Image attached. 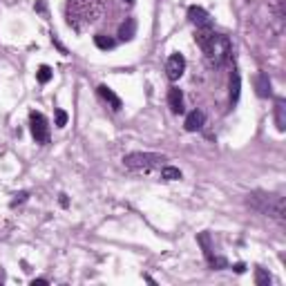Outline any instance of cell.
<instances>
[{
  "mask_svg": "<svg viewBox=\"0 0 286 286\" xmlns=\"http://www.w3.org/2000/svg\"><path fill=\"white\" fill-rule=\"evenodd\" d=\"M195 41H197V45L206 56V60H208L212 67H224L231 60L233 43H231V38L224 36V34H217L212 29H197Z\"/></svg>",
  "mask_w": 286,
  "mask_h": 286,
  "instance_id": "obj_1",
  "label": "cell"
},
{
  "mask_svg": "<svg viewBox=\"0 0 286 286\" xmlns=\"http://www.w3.org/2000/svg\"><path fill=\"white\" fill-rule=\"evenodd\" d=\"M105 9V0H67L65 18L74 31H85L101 18Z\"/></svg>",
  "mask_w": 286,
  "mask_h": 286,
  "instance_id": "obj_2",
  "label": "cell"
},
{
  "mask_svg": "<svg viewBox=\"0 0 286 286\" xmlns=\"http://www.w3.org/2000/svg\"><path fill=\"white\" fill-rule=\"evenodd\" d=\"M248 206L262 215H271L275 217L277 221H284V197H277V195H268V193H257L248 195Z\"/></svg>",
  "mask_w": 286,
  "mask_h": 286,
  "instance_id": "obj_3",
  "label": "cell"
},
{
  "mask_svg": "<svg viewBox=\"0 0 286 286\" xmlns=\"http://www.w3.org/2000/svg\"><path fill=\"white\" fill-rule=\"evenodd\" d=\"M166 161L164 154H154V152H130L123 156V164L128 170L134 172H150L152 168H161Z\"/></svg>",
  "mask_w": 286,
  "mask_h": 286,
  "instance_id": "obj_4",
  "label": "cell"
},
{
  "mask_svg": "<svg viewBox=\"0 0 286 286\" xmlns=\"http://www.w3.org/2000/svg\"><path fill=\"white\" fill-rule=\"evenodd\" d=\"M29 130L36 143H47L49 141V123L45 119L43 112H31L29 114Z\"/></svg>",
  "mask_w": 286,
  "mask_h": 286,
  "instance_id": "obj_5",
  "label": "cell"
},
{
  "mask_svg": "<svg viewBox=\"0 0 286 286\" xmlns=\"http://www.w3.org/2000/svg\"><path fill=\"white\" fill-rule=\"evenodd\" d=\"M183 72H186V58H183V54H170V58H168V63H166V74L168 78H170L172 83L179 81V78L183 76Z\"/></svg>",
  "mask_w": 286,
  "mask_h": 286,
  "instance_id": "obj_6",
  "label": "cell"
},
{
  "mask_svg": "<svg viewBox=\"0 0 286 286\" xmlns=\"http://www.w3.org/2000/svg\"><path fill=\"white\" fill-rule=\"evenodd\" d=\"M188 18L197 29H212V20H210L208 11H206L204 7H199V5L188 7Z\"/></svg>",
  "mask_w": 286,
  "mask_h": 286,
  "instance_id": "obj_7",
  "label": "cell"
},
{
  "mask_svg": "<svg viewBox=\"0 0 286 286\" xmlns=\"http://www.w3.org/2000/svg\"><path fill=\"white\" fill-rule=\"evenodd\" d=\"M204 123H206V114L201 110H193L190 114L186 116V121H183V128H186L188 132H197L204 128Z\"/></svg>",
  "mask_w": 286,
  "mask_h": 286,
  "instance_id": "obj_8",
  "label": "cell"
},
{
  "mask_svg": "<svg viewBox=\"0 0 286 286\" xmlns=\"http://www.w3.org/2000/svg\"><path fill=\"white\" fill-rule=\"evenodd\" d=\"M255 89H257V97L268 99L273 94V85H271V78H268L266 72H260L255 76Z\"/></svg>",
  "mask_w": 286,
  "mask_h": 286,
  "instance_id": "obj_9",
  "label": "cell"
},
{
  "mask_svg": "<svg viewBox=\"0 0 286 286\" xmlns=\"http://www.w3.org/2000/svg\"><path fill=\"white\" fill-rule=\"evenodd\" d=\"M97 92H99V97L105 101V103H110V108L114 110V112H119L121 108H123V103H121V99L116 97L114 92H112V89L108 87V85H99L97 87Z\"/></svg>",
  "mask_w": 286,
  "mask_h": 286,
  "instance_id": "obj_10",
  "label": "cell"
},
{
  "mask_svg": "<svg viewBox=\"0 0 286 286\" xmlns=\"http://www.w3.org/2000/svg\"><path fill=\"white\" fill-rule=\"evenodd\" d=\"M168 108H170L175 114H181L183 112V94L179 87H170L168 89Z\"/></svg>",
  "mask_w": 286,
  "mask_h": 286,
  "instance_id": "obj_11",
  "label": "cell"
},
{
  "mask_svg": "<svg viewBox=\"0 0 286 286\" xmlns=\"http://www.w3.org/2000/svg\"><path fill=\"white\" fill-rule=\"evenodd\" d=\"M134 36H137V20H134V18H125L121 22V27H119V41L128 43V41H132Z\"/></svg>",
  "mask_w": 286,
  "mask_h": 286,
  "instance_id": "obj_12",
  "label": "cell"
},
{
  "mask_svg": "<svg viewBox=\"0 0 286 286\" xmlns=\"http://www.w3.org/2000/svg\"><path fill=\"white\" fill-rule=\"evenodd\" d=\"M239 92H242V78H239L237 70H233V74H231V105H235L239 101Z\"/></svg>",
  "mask_w": 286,
  "mask_h": 286,
  "instance_id": "obj_13",
  "label": "cell"
},
{
  "mask_svg": "<svg viewBox=\"0 0 286 286\" xmlns=\"http://www.w3.org/2000/svg\"><path fill=\"white\" fill-rule=\"evenodd\" d=\"M275 125L279 132L286 130V108H284V101H277L275 103Z\"/></svg>",
  "mask_w": 286,
  "mask_h": 286,
  "instance_id": "obj_14",
  "label": "cell"
},
{
  "mask_svg": "<svg viewBox=\"0 0 286 286\" xmlns=\"http://www.w3.org/2000/svg\"><path fill=\"white\" fill-rule=\"evenodd\" d=\"M183 175L181 170L175 166H161V179H166V181H179Z\"/></svg>",
  "mask_w": 286,
  "mask_h": 286,
  "instance_id": "obj_15",
  "label": "cell"
},
{
  "mask_svg": "<svg viewBox=\"0 0 286 286\" xmlns=\"http://www.w3.org/2000/svg\"><path fill=\"white\" fill-rule=\"evenodd\" d=\"M94 45H97L99 49H112L116 45V41L110 36H105V34H97V36H94Z\"/></svg>",
  "mask_w": 286,
  "mask_h": 286,
  "instance_id": "obj_16",
  "label": "cell"
},
{
  "mask_svg": "<svg viewBox=\"0 0 286 286\" xmlns=\"http://www.w3.org/2000/svg\"><path fill=\"white\" fill-rule=\"evenodd\" d=\"M52 76H54V72H52V67L49 65H41L38 67V72H36V78H38V83H49L52 81Z\"/></svg>",
  "mask_w": 286,
  "mask_h": 286,
  "instance_id": "obj_17",
  "label": "cell"
},
{
  "mask_svg": "<svg viewBox=\"0 0 286 286\" xmlns=\"http://www.w3.org/2000/svg\"><path fill=\"white\" fill-rule=\"evenodd\" d=\"M255 284L257 286H268L271 284V275H268L264 268H255Z\"/></svg>",
  "mask_w": 286,
  "mask_h": 286,
  "instance_id": "obj_18",
  "label": "cell"
},
{
  "mask_svg": "<svg viewBox=\"0 0 286 286\" xmlns=\"http://www.w3.org/2000/svg\"><path fill=\"white\" fill-rule=\"evenodd\" d=\"M206 260H208L210 268H217V271H219V268H226V266H228V262L224 260V257H219V255H208Z\"/></svg>",
  "mask_w": 286,
  "mask_h": 286,
  "instance_id": "obj_19",
  "label": "cell"
},
{
  "mask_svg": "<svg viewBox=\"0 0 286 286\" xmlns=\"http://www.w3.org/2000/svg\"><path fill=\"white\" fill-rule=\"evenodd\" d=\"M197 242L201 244V248H204V255L208 257L212 255V248H210V237H208V233H201L199 237H197Z\"/></svg>",
  "mask_w": 286,
  "mask_h": 286,
  "instance_id": "obj_20",
  "label": "cell"
},
{
  "mask_svg": "<svg viewBox=\"0 0 286 286\" xmlns=\"http://www.w3.org/2000/svg\"><path fill=\"white\" fill-rule=\"evenodd\" d=\"M67 125V112L65 110H56V128H65Z\"/></svg>",
  "mask_w": 286,
  "mask_h": 286,
  "instance_id": "obj_21",
  "label": "cell"
},
{
  "mask_svg": "<svg viewBox=\"0 0 286 286\" xmlns=\"http://www.w3.org/2000/svg\"><path fill=\"white\" fill-rule=\"evenodd\" d=\"M27 197H29V193H27V190H22V193H18L14 199H11V206H14V208H16V206H18V204H25V201H27Z\"/></svg>",
  "mask_w": 286,
  "mask_h": 286,
  "instance_id": "obj_22",
  "label": "cell"
},
{
  "mask_svg": "<svg viewBox=\"0 0 286 286\" xmlns=\"http://www.w3.org/2000/svg\"><path fill=\"white\" fill-rule=\"evenodd\" d=\"M52 43L56 45V47H58L60 49V54H67V49L63 47V45H60V41H58V38H56V36H52Z\"/></svg>",
  "mask_w": 286,
  "mask_h": 286,
  "instance_id": "obj_23",
  "label": "cell"
},
{
  "mask_svg": "<svg viewBox=\"0 0 286 286\" xmlns=\"http://www.w3.org/2000/svg\"><path fill=\"white\" fill-rule=\"evenodd\" d=\"M233 268H235V273H244V271H246V264H242V262H239V264H235Z\"/></svg>",
  "mask_w": 286,
  "mask_h": 286,
  "instance_id": "obj_24",
  "label": "cell"
},
{
  "mask_svg": "<svg viewBox=\"0 0 286 286\" xmlns=\"http://www.w3.org/2000/svg\"><path fill=\"white\" fill-rule=\"evenodd\" d=\"M34 9H36V11H41V14H43V11H45V3H41V0H38V3L34 5Z\"/></svg>",
  "mask_w": 286,
  "mask_h": 286,
  "instance_id": "obj_25",
  "label": "cell"
},
{
  "mask_svg": "<svg viewBox=\"0 0 286 286\" xmlns=\"http://www.w3.org/2000/svg\"><path fill=\"white\" fill-rule=\"evenodd\" d=\"M60 206H63V208H67V206H70V201H67V195H60Z\"/></svg>",
  "mask_w": 286,
  "mask_h": 286,
  "instance_id": "obj_26",
  "label": "cell"
},
{
  "mask_svg": "<svg viewBox=\"0 0 286 286\" xmlns=\"http://www.w3.org/2000/svg\"><path fill=\"white\" fill-rule=\"evenodd\" d=\"M31 284H34V286H36V284H38V286H43V284H47V279H34Z\"/></svg>",
  "mask_w": 286,
  "mask_h": 286,
  "instance_id": "obj_27",
  "label": "cell"
},
{
  "mask_svg": "<svg viewBox=\"0 0 286 286\" xmlns=\"http://www.w3.org/2000/svg\"><path fill=\"white\" fill-rule=\"evenodd\" d=\"M123 3H128V5H134V0H123Z\"/></svg>",
  "mask_w": 286,
  "mask_h": 286,
  "instance_id": "obj_28",
  "label": "cell"
}]
</instances>
